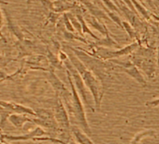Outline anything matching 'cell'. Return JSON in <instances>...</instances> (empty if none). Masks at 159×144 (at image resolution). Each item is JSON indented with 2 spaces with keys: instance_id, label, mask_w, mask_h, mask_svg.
<instances>
[{
  "instance_id": "obj_1",
  "label": "cell",
  "mask_w": 159,
  "mask_h": 144,
  "mask_svg": "<svg viewBox=\"0 0 159 144\" xmlns=\"http://www.w3.org/2000/svg\"><path fill=\"white\" fill-rule=\"evenodd\" d=\"M67 56L69 57L70 63L78 70L80 75L82 76L85 85L90 90V92H91V94H92V96L94 97L96 109L99 110L100 107H101V101H102V98H103L104 93H105L104 86L101 85V83L98 81V79L84 65V64L81 60H80L78 57H76L72 53H69Z\"/></svg>"
},
{
  "instance_id": "obj_2",
  "label": "cell",
  "mask_w": 159,
  "mask_h": 144,
  "mask_svg": "<svg viewBox=\"0 0 159 144\" xmlns=\"http://www.w3.org/2000/svg\"><path fill=\"white\" fill-rule=\"evenodd\" d=\"M66 74H67V79H68L69 84L71 86V93H72L71 99L65 102V104L67 106L68 114L74 118V121L79 127H81L88 136H91L92 130H91L88 121L86 119L84 107L81 100V97H80V95L75 87L72 77H71L68 70H66Z\"/></svg>"
},
{
  "instance_id": "obj_3",
  "label": "cell",
  "mask_w": 159,
  "mask_h": 144,
  "mask_svg": "<svg viewBox=\"0 0 159 144\" xmlns=\"http://www.w3.org/2000/svg\"><path fill=\"white\" fill-rule=\"evenodd\" d=\"M37 116L33 118V124H38L40 127L48 128L55 132H60L59 126L56 123L53 110L48 109H37Z\"/></svg>"
},
{
  "instance_id": "obj_4",
  "label": "cell",
  "mask_w": 159,
  "mask_h": 144,
  "mask_svg": "<svg viewBox=\"0 0 159 144\" xmlns=\"http://www.w3.org/2000/svg\"><path fill=\"white\" fill-rule=\"evenodd\" d=\"M65 65L67 67V70L69 71V73L72 77L73 83L76 86V89L80 95V97H82V98L84 99V104L86 105V107L90 110H93V107L90 105L89 102V98H88V94L86 92V88H85V83L82 78V76L80 75V73L78 72V70L75 68V66L72 64H68V62L66 60H65Z\"/></svg>"
},
{
  "instance_id": "obj_5",
  "label": "cell",
  "mask_w": 159,
  "mask_h": 144,
  "mask_svg": "<svg viewBox=\"0 0 159 144\" xmlns=\"http://www.w3.org/2000/svg\"><path fill=\"white\" fill-rule=\"evenodd\" d=\"M115 64L119 65V68L121 71L125 72L127 75H129L130 77H132L134 80H136L139 84L145 86L146 85V81L143 78V76L141 75V73L139 72V70L135 66L134 64L129 63V62H119V61H113Z\"/></svg>"
},
{
  "instance_id": "obj_6",
  "label": "cell",
  "mask_w": 159,
  "mask_h": 144,
  "mask_svg": "<svg viewBox=\"0 0 159 144\" xmlns=\"http://www.w3.org/2000/svg\"><path fill=\"white\" fill-rule=\"evenodd\" d=\"M48 135V133L40 126L36 127L34 130H32L31 132L23 134V135H19V136H11V135H7V134H3L2 137L4 139H7L9 141H25V140H34V138L36 137H43Z\"/></svg>"
},
{
  "instance_id": "obj_7",
  "label": "cell",
  "mask_w": 159,
  "mask_h": 144,
  "mask_svg": "<svg viewBox=\"0 0 159 144\" xmlns=\"http://www.w3.org/2000/svg\"><path fill=\"white\" fill-rule=\"evenodd\" d=\"M47 79L49 81V83L52 84V88L54 89L55 93H56V96L58 97H62L64 98L65 101L68 100L69 97V94H68V91L67 89L66 88L65 84L59 80V78L54 74V72L52 70H50L48 72V74H47Z\"/></svg>"
},
{
  "instance_id": "obj_8",
  "label": "cell",
  "mask_w": 159,
  "mask_h": 144,
  "mask_svg": "<svg viewBox=\"0 0 159 144\" xmlns=\"http://www.w3.org/2000/svg\"><path fill=\"white\" fill-rule=\"evenodd\" d=\"M0 107L6 109L8 110H10L11 113H20V114H27L33 117L37 116L36 111L29 108V107H25L24 105L12 102V101H4V100H0Z\"/></svg>"
},
{
  "instance_id": "obj_9",
  "label": "cell",
  "mask_w": 159,
  "mask_h": 144,
  "mask_svg": "<svg viewBox=\"0 0 159 144\" xmlns=\"http://www.w3.org/2000/svg\"><path fill=\"white\" fill-rule=\"evenodd\" d=\"M71 133H72L74 139L79 144H95L94 141L90 138V136H88L81 127H79L77 124L71 125Z\"/></svg>"
},
{
  "instance_id": "obj_10",
  "label": "cell",
  "mask_w": 159,
  "mask_h": 144,
  "mask_svg": "<svg viewBox=\"0 0 159 144\" xmlns=\"http://www.w3.org/2000/svg\"><path fill=\"white\" fill-rule=\"evenodd\" d=\"M8 121L17 129H22L25 124L33 123V118L29 117L27 114H20V113H12L10 115Z\"/></svg>"
},
{
  "instance_id": "obj_11",
  "label": "cell",
  "mask_w": 159,
  "mask_h": 144,
  "mask_svg": "<svg viewBox=\"0 0 159 144\" xmlns=\"http://www.w3.org/2000/svg\"><path fill=\"white\" fill-rule=\"evenodd\" d=\"M138 43H132L125 48H123L122 50H119V51H116V52H108L104 58L106 59H111V58H115V57H119V56H122V55H125V54H128L130 52H132L137 47H138Z\"/></svg>"
},
{
  "instance_id": "obj_12",
  "label": "cell",
  "mask_w": 159,
  "mask_h": 144,
  "mask_svg": "<svg viewBox=\"0 0 159 144\" xmlns=\"http://www.w3.org/2000/svg\"><path fill=\"white\" fill-rule=\"evenodd\" d=\"M149 137H156V132L152 129H146L139 132L131 140V144H140L142 139Z\"/></svg>"
},
{
  "instance_id": "obj_13",
  "label": "cell",
  "mask_w": 159,
  "mask_h": 144,
  "mask_svg": "<svg viewBox=\"0 0 159 144\" xmlns=\"http://www.w3.org/2000/svg\"><path fill=\"white\" fill-rule=\"evenodd\" d=\"M5 15H6V19H7V21H8V24H9V28L13 32V34H14V36L15 37H17L19 39H21L22 40V38H23V36H22V33H21V31H20V29L13 24V22H11V16H10V14L8 13V11H5Z\"/></svg>"
},
{
  "instance_id": "obj_14",
  "label": "cell",
  "mask_w": 159,
  "mask_h": 144,
  "mask_svg": "<svg viewBox=\"0 0 159 144\" xmlns=\"http://www.w3.org/2000/svg\"><path fill=\"white\" fill-rule=\"evenodd\" d=\"M34 141H50L53 143H58V144H76L74 141L72 142H66L63 139L60 138H55V137H39L34 138Z\"/></svg>"
},
{
  "instance_id": "obj_15",
  "label": "cell",
  "mask_w": 159,
  "mask_h": 144,
  "mask_svg": "<svg viewBox=\"0 0 159 144\" xmlns=\"http://www.w3.org/2000/svg\"><path fill=\"white\" fill-rule=\"evenodd\" d=\"M106 36H107V38L98 40L97 44H98V45H102V46H107V47H111V46H113V45H115V44H116V42H115V41H113V40L110 38L109 33H108Z\"/></svg>"
},
{
  "instance_id": "obj_16",
  "label": "cell",
  "mask_w": 159,
  "mask_h": 144,
  "mask_svg": "<svg viewBox=\"0 0 159 144\" xmlns=\"http://www.w3.org/2000/svg\"><path fill=\"white\" fill-rule=\"evenodd\" d=\"M78 19L80 20V22H81V24H82V27H83V30H84V32H86V33H88L89 35H91V37H93L94 38H96V39H98V40H99V38H97L92 32H91V30L88 28V26H87V25L85 24V22L83 20V18H82V16H80V15H78Z\"/></svg>"
},
{
  "instance_id": "obj_17",
  "label": "cell",
  "mask_w": 159,
  "mask_h": 144,
  "mask_svg": "<svg viewBox=\"0 0 159 144\" xmlns=\"http://www.w3.org/2000/svg\"><path fill=\"white\" fill-rule=\"evenodd\" d=\"M9 2L5 1V0H0V38H4L2 32H1V28H2V25H3V17H2V11H1V5H8Z\"/></svg>"
},
{
  "instance_id": "obj_18",
  "label": "cell",
  "mask_w": 159,
  "mask_h": 144,
  "mask_svg": "<svg viewBox=\"0 0 159 144\" xmlns=\"http://www.w3.org/2000/svg\"><path fill=\"white\" fill-rule=\"evenodd\" d=\"M109 15L111 17V19H112V20H113V21H114V22H115V23H116L120 27H124V26H123V25H122L123 23L121 22V20H120V18H119L118 16H116L115 14H113V13H111V12H110V13H109Z\"/></svg>"
},
{
  "instance_id": "obj_19",
  "label": "cell",
  "mask_w": 159,
  "mask_h": 144,
  "mask_svg": "<svg viewBox=\"0 0 159 144\" xmlns=\"http://www.w3.org/2000/svg\"><path fill=\"white\" fill-rule=\"evenodd\" d=\"M146 106L150 107V108H154V107H158L159 106V98L152 100V101H147L146 102Z\"/></svg>"
},
{
  "instance_id": "obj_20",
  "label": "cell",
  "mask_w": 159,
  "mask_h": 144,
  "mask_svg": "<svg viewBox=\"0 0 159 144\" xmlns=\"http://www.w3.org/2000/svg\"><path fill=\"white\" fill-rule=\"evenodd\" d=\"M123 26L126 29V31H127V33L129 34V36L131 37V38H134V33H133V30H132V28L130 27V25L126 23V22H123Z\"/></svg>"
},
{
  "instance_id": "obj_21",
  "label": "cell",
  "mask_w": 159,
  "mask_h": 144,
  "mask_svg": "<svg viewBox=\"0 0 159 144\" xmlns=\"http://www.w3.org/2000/svg\"><path fill=\"white\" fill-rule=\"evenodd\" d=\"M104 2H105V4L109 7V8H111V10H113V11H118V10H117V8L110 1V0H104Z\"/></svg>"
},
{
  "instance_id": "obj_22",
  "label": "cell",
  "mask_w": 159,
  "mask_h": 144,
  "mask_svg": "<svg viewBox=\"0 0 159 144\" xmlns=\"http://www.w3.org/2000/svg\"><path fill=\"white\" fill-rule=\"evenodd\" d=\"M65 23H66V28H67L69 31L73 32V28H72V26L70 25V23H69V21H68V19H67V16H66V15H65Z\"/></svg>"
},
{
  "instance_id": "obj_23",
  "label": "cell",
  "mask_w": 159,
  "mask_h": 144,
  "mask_svg": "<svg viewBox=\"0 0 159 144\" xmlns=\"http://www.w3.org/2000/svg\"><path fill=\"white\" fill-rule=\"evenodd\" d=\"M133 2H134V4H135V5H136L137 7H138V9H139V11H141V13H142V14H144L145 16H147V12H146V11H145V10H144L143 8H141V6H140L139 4H138V3H137V2L135 1V0H133Z\"/></svg>"
},
{
  "instance_id": "obj_24",
  "label": "cell",
  "mask_w": 159,
  "mask_h": 144,
  "mask_svg": "<svg viewBox=\"0 0 159 144\" xmlns=\"http://www.w3.org/2000/svg\"><path fill=\"white\" fill-rule=\"evenodd\" d=\"M7 60H6V58L5 57H3L2 55H0V65H7Z\"/></svg>"
},
{
  "instance_id": "obj_25",
  "label": "cell",
  "mask_w": 159,
  "mask_h": 144,
  "mask_svg": "<svg viewBox=\"0 0 159 144\" xmlns=\"http://www.w3.org/2000/svg\"><path fill=\"white\" fill-rule=\"evenodd\" d=\"M2 135H3V134H1V132H0V141H1V140H3V139H4V138L2 137Z\"/></svg>"
}]
</instances>
